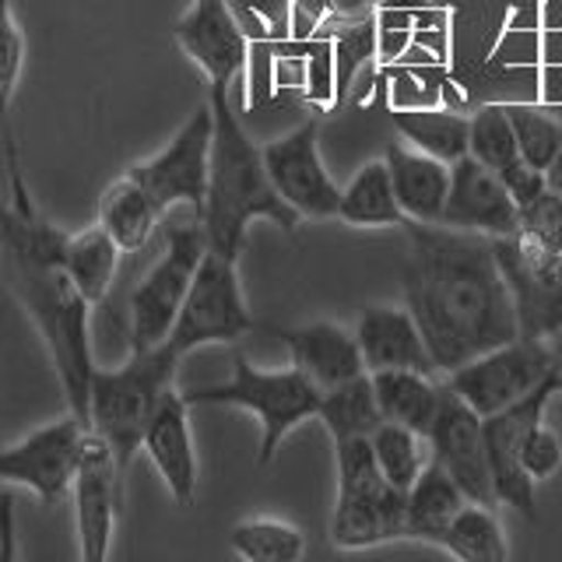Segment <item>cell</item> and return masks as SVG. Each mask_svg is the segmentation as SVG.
<instances>
[{
	"label": "cell",
	"mask_w": 562,
	"mask_h": 562,
	"mask_svg": "<svg viewBox=\"0 0 562 562\" xmlns=\"http://www.w3.org/2000/svg\"><path fill=\"white\" fill-rule=\"evenodd\" d=\"M439 225L496 239L517 233L520 215L503 176L479 162L474 155H461L457 162H450V193Z\"/></svg>",
	"instance_id": "ac0fdd59"
},
{
	"label": "cell",
	"mask_w": 562,
	"mask_h": 562,
	"mask_svg": "<svg viewBox=\"0 0 562 562\" xmlns=\"http://www.w3.org/2000/svg\"><path fill=\"white\" fill-rule=\"evenodd\" d=\"M373 453H376V464L383 471V479L397 488H404V492L415 485V479L432 461L429 436L401 426V422H386V418L373 432Z\"/></svg>",
	"instance_id": "d6a6232c"
},
{
	"label": "cell",
	"mask_w": 562,
	"mask_h": 562,
	"mask_svg": "<svg viewBox=\"0 0 562 562\" xmlns=\"http://www.w3.org/2000/svg\"><path fill=\"white\" fill-rule=\"evenodd\" d=\"M338 218L345 225H359V228H404L408 225V218H404V211L397 204L386 158H373V162H362L356 169V176H351L341 190Z\"/></svg>",
	"instance_id": "d4e9b609"
},
{
	"label": "cell",
	"mask_w": 562,
	"mask_h": 562,
	"mask_svg": "<svg viewBox=\"0 0 562 562\" xmlns=\"http://www.w3.org/2000/svg\"><path fill=\"white\" fill-rule=\"evenodd\" d=\"M401 289L439 373L520 338L492 239L447 225H404Z\"/></svg>",
	"instance_id": "6da1fadb"
},
{
	"label": "cell",
	"mask_w": 562,
	"mask_h": 562,
	"mask_svg": "<svg viewBox=\"0 0 562 562\" xmlns=\"http://www.w3.org/2000/svg\"><path fill=\"white\" fill-rule=\"evenodd\" d=\"M207 102L215 113V137H211L207 198L201 222L207 233V250L239 260L250 222L268 218L281 233H295L303 215L274 190L271 172L263 166V148L243 131L228 88H207Z\"/></svg>",
	"instance_id": "3957f363"
},
{
	"label": "cell",
	"mask_w": 562,
	"mask_h": 562,
	"mask_svg": "<svg viewBox=\"0 0 562 562\" xmlns=\"http://www.w3.org/2000/svg\"><path fill=\"white\" fill-rule=\"evenodd\" d=\"M123 468L116 461L113 447L105 439L88 429L85 453L70 485L75 496V531H78V555L85 562H102L113 549L120 503H123Z\"/></svg>",
	"instance_id": "5bb4252c"
},
{
	"label": "cell",
	"mask_w": 562,
	"mask_h": 562,
	"mask_svg": "<svg viewBox=\"0 0 562 562\" xmlns=\"http://www.w3.org/2000/svg\"><path fill=\"white\" fill-rule=\"evenodd\" d=\"M299 53L306 57V75H303V92L313 110H330L338 105V67H334V40L330 35H310V40H292Z\"/></svg>",
	"instance_id": "8d00e7d4"
},
{
	"label": "cell",
	"mask_w": 562,
	"mask_h": 562,
	"mask_svg": "<svg viewBox=\"0 0 562 562\" xmlns=\"http://www.w3.org/2000/svg\"><path fill=\"white\" fill-rule=\"evenodd\" d=\"M14 499L11 496H4L0 499V562L4 559H14Z\"/></svg>",
	"instance_id": "60d3db41"
},
{
	"label": "cell",
	"mask_w": 562,
	"mask_h": 562,
	"mask_svg": "<svg viewBox=\"0 0 562 562\" xmlns=\"http://www.w3.org/2000/svg\"><path fill=\"white\" fill-rule=\"evenodd\" d=\"M88 429L92 426L75 412L46 422L25 439L0 450V482L35 492L43 506H57L75 485Z\"/></svg>",
	"instance_id": "8fae6325"
},
{
	"label": "cell",
	"mask_w": 562,
	"mask_h": 562,
	"mask_svg": "<svg viewBox=\"0 0 562 562\" xmlns=\"http://www.w3.org/2000/svg\"><path fill=\"white\" fill-rule=\"evenodd\" d=\"M443 549L464 562H506L509 544L503 538V524L496 517V506L468 499L447 527Z\"/></svg>",
	"instance_id": "4dcf8cb0"
},
{
	"label": "cell",
	"mask_w": 562,
	"mask_h": 562,
	"mask_svg": "<svg viewBox=\"0 0 562 562\" xmlns=\"http://www.w3.org/2000/svg\"><path fill=\"white\" fill-rule=\"evenodd\" d=\"M506 113H509V123H514L520 158L531 169L544 172L555 162V155L562 148V123L552 113H544L541 105H524V102H509Z\"/></svg>",
	"instance_id": "d590c367"
},
{
	"label": "cell",
	"mask_w": 562,
	"mask_h": 562,
	"mask_svg": "<svg viewBox=\"0 0 562 562\" xmlns=\"http://www.w3.org/2000/svg\"><path fill=\"white\" fill-rule=\"evenodd\" d=\"M386 166H391V180L404 218L422 225L443 222L450 193V162L408 145V140H394L386 148Z\"/></svg>",
	"instance_id": "7402d4cb"
},
{
	"label": "cell",
	"mask_w": 562,
	"mask_h": 562,
	"mask_svg": "<svg viewBox=\"0 0 562 562\" xmlns=\"http://www.w3.org/2000/svg\"><path fill=\"white\" fill-rule=\"evenodd\" d=\"M386 81L391 110H422V105H443L450 70L443 64H386L376 67Z\"/></svg>",
	"instance_id": "836d02e7"
},
{
	"label": "cell",
	"mask_w": 562,
	"mask_h": 562,
	"mask_svg": "<svg viewBox=\"0 0 562 562\" xmlns=\"http://www.w3.org/2000/svg\"><path fill=\"white\" fill-rule=\"evenodd\" d=\"M552 345V359H555V369H562V330L555 334V338H549Z\"/></svg>",
	"instance_id": "7bdbcfd3"
},
{
	"label": "cell",
	"mask_w": 562,
	"mask_h": 562,
	"mask_svg": "<svg viewBox=\"0 0 562 562\" xmlns=\"http://www.w3.org/2000/svg\"><path fill=\"white\" fill-rule=\"evenodd\" d=\"M517 215H520L524 233H531L549 246H555V250H562V198L549 183H544L535 198L517 204Z\"/></svg>",
	"instance_id": "74e56055"
},
{
	"label": "cell",
	"mask_w": 562,
	"mask_h": 562,
	"mask_svg": "<svg viewBox=\"0 0 562 562\" xmlns=\"http://www.w3.org/2000/svg\"><path fill=\"white\" fill-rule=\"evenodd\" d=\"M380 0H327V18L330 22H366L376 18Z\"/></svg>",
	"instance_id": "ab89813d"
},
{
	"label": "cell",
	"mask_w": 562,
	"mask_h": 562,
	"mask_svg": "<svg viewBox=\"0 0 562 562\" xmlns=\"http://www.w3.org/2000/svg\"><path fill=\"white\" fill-rule=\"evenodd\" d=\"M429 447L439 464L450 471V479L461 485L471 503L499 506L496 485H492V468L485 453V418L471 404L443 383V401H439L436 422L429 429Z\"/></svg>",
	"instance_id": "e0dca14e"
},
{
	"label": "cell",
	"mask_w": 562,
	"mask_h": 562,
	"mask_svg": "<svg viewBox=\"0 0 562 562\" xmlns=\"http://www.w3.org/2000/svg\"><path fill=\"white\" fill-rule=\"evenodd\" d=\"M316 137H321V123H299L295 131L263 145V166L271 172L274 190L303 218H338L341 187L330 180Z\"/></svg>",
	"instance_id": "9a60e30c"
},
{
	"label": "cell",
	"mask_w": 562,
	"mask_h": 562,
	"mask_svg": "<svg viewBox=\"0 0 562 562\" xmlns=\"http://www.w3.org/2000/svg\"><path fill=\"white\" fill-rule=\"evenodd\" d=\"M162 215H166L162 204H158L131 172H123L120 180H113L99 198V225L116 239L123 254L145 250Z\"/></svg>",
	"instance_id": "603a6c76"
},
{
	"label": "cell",
	"mask_w": 562,
	"mask_h": 562,
	"mask_svg": "<svg viewBox=\"0 0 562 562\" xmlns=\"http://www.w3.org/2000/svg\"><path fill=\"white\" fill-rule=\"evenodd\" d=\"M140 450L151 457V464L162 474L169 496L190 506L198 496V453H193V436H190V401L183 391H172L162 404H158L155 418L148 422Z\"/></svg>",
	"instance_id": "d6986e66"
},
{
	"label": "cell",
	"mask_w": 562,
	"mask_h": 562,
	"mask_svg": "<svg viewBox=\"0 0 562 562\" xmlns=\"http://www.w3.org/2000/svg\"><path fill=\"white\" fill-rule=\"evenodd\" d=\"M228 544L246 562H299L306 552V535L278 517H246L233 527Z\"/></svg>",
	"instance_id": "1f68e13d"
},
{
	"label": "cell",
	"mask_w": 562,
	"mask_h": 562,
	"mask_svg": "<svg viewBox=\"0 0 562 562\" xmlns=\"http://www.w3.org/2000/svg\"><path fill=\"white\" fill-rule=\"evenodd\" d=\"M559 376L562 369H552L531 394L514 401L509 408L485 415V453L492 468V485L503 506H514L527 520H538V503H535V479L524 471V439L538 422L544 418V404L552 394H559Z\"/></svg>",
	"instance_id": "4fadbf2b"
},
{
	"label": "cell",
	"mask_w": 562,
	"mask_h": 562,
	"mask_svg": "<svg viewBox=\"0 0 562 562\" xmlns=\"http://www.w3.org/2000/svg\"><path fill=\"white\" fill-rule=\"evenodd\" d=\"M204 254L207 233L201 215L169 228L162 257L151 263V271L140 278V285L131 295V348H155L169 341Z\"/></svg>",
	"instance_id": "52a82bcc"
},
{
	"label": "cell",
	"mask_w": 562,
	"mask_h": 562,
	"mask_svg": "<svg viewBox=\"0 0 562 562\" xmlns=\"http://www.w3.org/2000/svg\"><path fill=\"white\" fill-rule=\"evenodd\" d=\"M22 70H25V32L18 25L11 0H0V131H4L8 180H18V176H22L14 131H11V110L18 99V85H22Z\"/></svg>",
	"instance_id": "f546056e"
},
{
	"label": "cell",
	"mask_w": 562,
	"mask_h": 562,
	"mask_svg": "<svg viewBox=\"0 0 562 562\" xmlns=\"http://www.w3.org/2000/svg\"><path fill=\"white\" fill-rule=\"evenodd\" d=\"M391 120L401 134V140L429 151L443 162H457L468 155L471 140V116L450 105H422V110H391Z\"/></svg>",
	"instance_id": "83f0119b"
},
{
	"label": "cell",
	"mask_w": 562,
	"mask_h": 562,
	"mask_svg": "<svg viewBox=\"0 0 562 562\" xmlns=\"http://www.w3.org/2000/svg\"><path fill=\"white\" fill-rule=\"evenodd\" d=\"M499 271L514 299L520 338L549 341L562 330V250L524 233L492 239Z\"/></svg>",
	"instance_id": "ba28073f"
},
{
	"label": "cell",
	"mask_w": 562,
	"mask_h": 562,
	"mask_svg": "<svg viewBox=\"0 0 562 562\" xmlns=\"http://www.w3.org/2000/svg\"><path fill=\"white\" fill-rule=\"evenodd\" d=\"M544 180H549V187L562 198V148H559V155H555V162H552L549 169H544Z\"/></svg>",
	"instance_id": "b9f144b4"
},
{
	"label": "cell",
	"mask_w": 562,
	"mask_h": 562,
	"mask_svg": "<svg viewBox=\"0 0 562 562\" xmlns=\"http://www.w3.org/2000/svg\"><path fill=\"white\" fill-rule=\"evenodd\" d=\"M64 246L67 233L46 222L32 198L0 207V268L49 351L67 397V412L88 422L95 373L92 338H88L92 303L70 281L64 268Z\"/></svg>",
	"instance_id": "7a4b0ae2"
},
{
	"label": "cell",
	"mask_w": 562,
	"mask_h": 562,
	"mask_svg": "<svg viewBox=\"0 0 562 562\" xmlns=\"http://www.w3.org/2000/svg\"><path fill=\"white\" fill-rule=\"evenodd\" d=\"M373 376L376 404L386 422H401L422 436H429L439 401H443V383L436 373H422V369H380Z\"/></svg>",
	"instance_id": "cb8c5ba5"
},
{
	"label": "cell",
	"mask_w": 562,
	"mask_h": 562,
	"mask_svg": "<svg viewBox=\"0 0 562 562\" xmlns=\"http://www.w3.org/2000/svg\"><path fill=\"white\" fill-rule=\"evenodd\" d=\"M180 359V351L162 341L155 348H131V359L116 369L95 366L88 422L113 447L123 471L140 450V439H145V429L155 418L158 404L176 391Z\"/></svg>",
	"instance_id": "277c9868"
},
{
	"label": "cell",
	"mask_w": 562,
	"mask_h": 562,
	"mask_svg": "<svg viewBox=\"0 0 562 562\" xmlns=\"http://www.w3.org/2000/svg\"><path fill=\"white\" fill-rule=\"evenodd\" d=\"M552 369H555V359H552L549 341L514 338L499 348L482 351V356H474L464 366L450 369L443 383L485 418L527 397Z\"/></svg>",
	"instance_id": "30bf717a"
},
{
	"label": "cell",
	"mask_w": 562,
	"mask_h": 562,
	"mask_svg": "<svg viewBox=\"0 0 562 562\" xmlns=\"http://www.w3.org/2000/svg\"><path fill=\"white\" fill-rule=\"evenodd\" d=\"M468 503V496L450 479V471L432 457L426 471L418 474L415 485L408 488V538L443 544V535L457 509Z\"/></svg>",
	"instance_id": "484cf974"
},
{
	"label": "cell",
	"mask_w": 562,
	"mask_h": 562,
	"mask_svg": "<svg viewBox=\"0 0 562 562\" xmlns=\"http://www.w3.org/2000/svg\"><path fill=\"white\" fill-rule=\"evenodd\" d=\"M520 461H524V471L531 474L535 482L552 479V474L559 471V464H562V443H559V436L549 426H544V422H538V426L527 432Z\"/></svg>",
	"instance_id": "f35d334b"
},
{
	"label": "cell",
	"mask_w": 562,
	"mask_h": 562,
	"mask_svg": "<svg viewBox=\"0 0 562 562\" xmlns=\"http://www.w3.org/2000/svg\"><path fill=\"white\" fill-rule=\"evenodd\" d=\"M324 429L330 432V439H348V436H373L383 422V412L376 404V391H373V376L362 373L356 380H348L341 386H330L324 391L321 401V415Z\"/></svg>",
	"instance_id": "f1b7e54d"
},
{
	"label": "cell",
	"mask_w": 562,
	"mask_h": 562,
	"mask_svg": "<svg viewBox=\"0 0 562 562\" xmlns=\"http://www.w3.org/2000/svg\"><path fill=\"white\" fill-rule=\"evenodd\" d=\"M338 496L330 514V544L341 552L408 538V492L383 479L373 436L334 439Z\"/></svg>",
	"instance_id": "5b68a950"
},
{
	"label": "cell",
	"mask_w": 562,
	"mask_h": 562,
	"mask_svg": "<svg viewBox=\"0 0 562 562\" xmlns=\"http://www.w3.org/2000/svg\"><path fill=\"white\" fill-rule=\"evenodd\" d=\"M239 260H228L215 250L201 257V268L190 281V292L183 299V310L176 316L169 345L187 356L201 345L239 341L243 334L254 330V316L246 310L243 285H239Z\"/></svg>",
	"instance_id": "9c48e42d"
},
{
	"label": "cell",
	"mask_w": 562,
	"mask_h": 562,
	"mask_svg": "<svg viewBox=\"0 0 562 562\" xmlns=\"http://www.w3.org/2000/svg\"><path fill=\"white\" fill-rule=\"evenodd\" d=\"M356 338L369 373L380 369H422V373H439L432 351L422 338V327L408 306L373 303L359 316Z\"/></svg>",
	"instance_id": "ffe728a7"
},
{
	"label": "cell",
	"mask_w": 562,
	"mask_h": 562,
	"mask_svg": "<svg viewBox=\"0 0 562 562\" xmlns=\"http://www.w3.org/2000/svg\"><path fill=\"white\" fill-rule=\"evenodd\" d=\"M211 137H215V113H211V102H201L162 151L134 162L127 172L162 204V211L187 204L193 215H201L207 198Z\"/></svg>",
	"instance_id": "7c38bea8"
},
{
	"label": "cell",
	"mask_w": 562,
	"mask_h": 562,
	"mask_svg": "<svg viewBox=\"0 0 562 562\" xmlns=\"http://www.w3.org/2000/svg\"><path fill=\"white\" fill-rule=\"evenodd\" d=\"M172 40L204 70L207 88H233L250 64V35L228 0H193L172 25Z\"/></svg>",
	"instance_id": "2e32d148"
},
{
	"label": "cell",
	"mask_w": 562,
	"mask_h": 562,
	"mask_svg": "<svg viewBox=\"0 0 562 562\" xmlns=\"http://www.w3.org/2000/svg\"><path fill=\"white\" fill-rule=\"evenodd\" d=\"M468 155H474L479 162L488 169H496L499 176L520 162V148H517V134L509 113L503 102H488L479 113L471 116V140H468Z\"/></svg>",
	"instance_id": "e575fe53"
},
{
	"label": "cell",
	"mask_w": 562,
	"mask_h": 562,
	"mask_svg": "<svg viewBox=\"0 0 562 562\" xmlns=\"http://www.w3.org/2000/svg\"><path fill=\"white\" fill-rule=\"evenodd\" d=\"M559 394H562V376H559Z\"/></svg>",
	"instance_id": "ee69618b"
},
{
	"label": "cell",
	"mask_w": 562,
	"mask_h": 562,
	"mask_svg": "<svg viewBox=\"0 0 562 562\" xmlns=\"http://www.w3.org/2000/svg\"><path fill=\"white\" fill-rule=\"evenodd\" d=\"M274 334L281 338V345L292 351V366L303 369V373L316 386H324V391L369 373L359 338L330 321H316V324L292 327V330L274 327Z\"/></svg>",
	"instance_id": "44dd1931"
},
{
	"label": "cell",
	"mask_w": 562,
	"mask_h": 562,
	"mask_svg": "<svg viewBox=\"0 0 562 562\" xmlns=\"http://www.w3.org/2000/svg\"><path fill=\"white\" fill-rule=\"evenodd\" d=\"M120 254L123 250L116 246V239L105 233L99 222L81 228V233H67L64 268H67L70 281L78 285V292L92 306H99L102 299L110 295V285L120 268Z\"/></svg>",
	"instance_id": "4316f807"
},
{
	"label": "cell",
	"mask_w": 562,
	"mask_h": 562,
	"mask_svg": "<svg viewBox=\"0 0 562 562\" xmlns=\"http://www.w3.org/2000/svg\"><path fill=\"white\" fill-rule=\"evenodd\" d=\"M190 408L193 404H236V408L254 412L260 422V453L257 468H268L274 461L278 447L285 436L303 426L306 418L321 415L324 386H316L303 369H257L250 359L236 351L233 356V380L215 386H198V391H183Z\"/></svg>",
	"instance_id": "8992f818"
}]
</instances>
